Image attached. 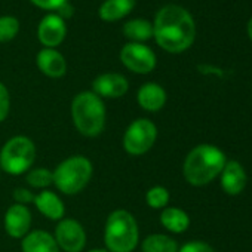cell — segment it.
<instances>
[{"label":"cell","instance_id":"obj_1","mask_svg":"<svg viewBox=\"0 0 252 252\" xmlns=\"http://www.w3.org/2000/svg\"><path fill=\"white\" fill-rule=\"evenodd\" d=\"M153 37L169 54L187 51L196 39V23L191 14L180 5L162 6L153 23Z\"/></svg>","mask_w":252,"mask_h":252},{"label":"cell","instance_id":"obj_2","mask_svg":"<svg viewBox=\"0 0 252 252\" xmlns=\"http://www.w3.org/2000/svg\"><path fill=\"white\" fill-rule=\"evenodd\" d=\"M227 162L225 153L212 144H199L184 159L183 174L189 184L203 187L217 180Z\"/></svg>","mask_w":252,"mask_h":252},{"label":"cell","instance_id":"obj_3","mask_svg":"<svg viewBox=\"0 0 252 252\" xmlns=\"http://www.w3.org/2000/svg\"><path fill=\"white\" fill-rule=\"evenodd\" d=\"M71 119L76 129L88 138L101 135L105 128L107 111L102 98L92 91L79 92L71 101Z\"/></svg>","mask_w":252,"mask_h":252},{"label":"cell","instance_id":"obj_4","mask_svg":"<svg viewBox=\"0 0 252 252\" xmlns=\"http://www.w3.org/2000/svg\"><path fill=\"white\" fill-rule=\"evenodd\" d=\"M140 240L135 217L126 209L113 211L104 227V243L108 252H132Z\"/></svg>","mask_w":252,"mask_h":252},{"label":"cell","instance_id":"obj_5","mask_svg":"<svg viewBox=\"0 0 252 252\" xmlns=\"http://www.w3.org/2000/svg\"><path fill=\"white\" fill-rule=\"evenodd\" d=\"M94 174L92 162L80 155L70 156L64 159L54 171V184L64 194H77L80 193Z\"/></svg>","mask_w":252,"mask_h":252},{"label":"cell","instance_id":"obj_6","mask_svg":"<svg viewBox=\"0 0 252 252\" xmlns=\"http://www.w3.org/2000/svg\"><path fill=\"white\" fill-rule=\"evenodd\" d=\"M36 160V146L24 135L9 138L0 150V171L9 175H21L32 169Z\"/></svg>","mask_w":252,"mask_h":252},{"label":"cell","instance_id":"obj_7","mask_svg":"<svg viewBox=\"0 0 252 252\" xmlns=\"http://www.w3.org/2000/svg\"><path fill=\"white\" fill-rule=\"evenodd\" d=\"M158 140V126L146 117L134 120L125 131L123 149L131 156L146 155Z\"/></svg>","mask_w":252,"mask_h":252},{"label":"cell","instance_id":"obj_8","mask_svg":"<svg viewBox=\"0 0 252 252\" xmlns=\"http://www.w3.org/2000/svg\"><path fill=\"white\" fill-rule=\"evenodd\" d=\"M122 64L137 74H149L156 68L158 58L152 48L144 43L129 42L120 51Z\"/></svg>","mask_w":252,"mask_h":252},{"label":"cell","instance_id":"obj_9","mask_svg":"<svg viewBox=\"0 0 252 252\" xmlns=\"http://www.w3.org/2000/svg\"><path fill=\"white\" fill-rule=\"evenodd\" d=\"M54 237L64 252H82L86 245V231L83 225L73 218L60 220Z\"/></svg>","mask_w":252,"mask_h":252},{"label":"cell","instance_id":"obj_10","mask_svg":"<svg viewBox=\"0 0 252 252\" xmlns=\"http://www.w3.org/2000/svg\"><path fill=\"white\" fill-rule=\"evenodd\" d=\"M67 34V26L65 21L58 17L57 14H48L42 18L37 27V37L39 42L45 48L55 49L60 46Z\"/></svg>","mask_w":252,"mask_h":252},{"label":"cell","instance_id":"obj_11","mask_svg":"<svg viewBox=\"0 0 252 252\" xmlns=\"http://www.w3.org/2000/svg\"><path fill=\"white\" fill-rule=\"evenodd\" d=\"M129 89V82L123 74L119 73H104L94 79L92 92L99 98L116 99L123 96Z\"/></svg>","mask_w":252,"mask_h":252},{"label":"cell","instance_id":"obj_12","mask_svg":"<svg viewBox=\"0 0 252 252\" xmlns=\"http://www.w3.org/2000/svg\"><path fill=\"white\" fill-rule=\"evenodd\" d=\"M3 225L6 233L14 239H23L29 234L32 227V212L29 206L18 203L11 205L5 214Z\"/></svg>","mask_w":252,"mask_h":252},{"label":"cell","instance_id":"obj_13","mask_svg":"<svg viewBox=\"0 0 252 252\" xmlns=\"http://www.w3.org/2000/svg\"><path fill=\"white\" fill-rule=\"evenodd\" d=\"M221 187L228 196L240 194L248 183V175L243 165L237 160H227L220 175Z\"/></svg>","mask_w":252,"mask_h":252},{"label":"cell","instance_id":"obj_14","mask_svg":"<svg viewBox=\"0 0 252 252\" xmlns=\"http://www.w3.org/2000/svg\"><path fill=\"white\" fill-rule=\"evenodd\" d=\"M36 64L39 70L52 79H60L67 73V63L61 52L51 48H43L36 57Z\"/></svg>","mask_w":252,"mask_h":252},{"label":"cell","instance_id":"obj_15","mask_svg":"<svg viewBox=\"0 0 252 252\" xmlns=\"http://www.w3.org/2000/svg\"><path fill=\"white\" fill-rule=\"evenodd\" d=\"M166 99H168L166 91L159 83L155 82L144 83L137 94V101L140 107L150 113H156L162 110L166 104Z\"/></svg>","mask_w":252,"mask_h":252},{"label":"cell","instance_id":"obj_16","mask_svg":"<svg viewBox=\"0 0 252 252\" xmlns=\"http://www.w3.org/2000/svg\"><path fill=\"white\" fill-rule=\"evenodd\" d=\"M33 203L37 208V211L49 220L60 221L64 218L65 206H64V202L61 200V197L55 191H51V190L40 191L39 194L34 196Z\"/></svg>","mask_w":252,"mask_h":252},{"label":"cell","instance_id":"obj_17","mask_svg":"<svg viewBox=\"0 0 252 252\" xmlns=\"http://www.w3.org/2000/svg\"><path fill=\"white\" fill-rule=\"evenodd\" d=\"M23 252H61L55 237L45 230H34L21 239Z\"/></svg>","mask_w":252,"mask_h":252},{"label":"cell","instance_id":"obj_18","mask_svg":"<svg viewBox=\"0 0 252 252\" xmlns=\"http://www.w3.org/2000/svg\"><path fill=\"white\" fill-rule=\"evenodd\" d=\"M135 6V0H104L99 6V18L105 23H116L128 17Z\"/></svg>","mask_w":252,"mask_h":252},{"label":"cell","instance_id":"obj_19","mask_svg":"<svg viewBox=\"0 0 252 252\" xmlns=\"http://www.w3.org/2000/svg\"><path fill=\"white\" fill-rule=\"evenodd\" d=\"M160 224L174 234H181L190 227V217L186 211L175 206H166L160 214Z\"/></svg>","mask_w":252,"mask_h":252},{"label":"cell","instance_id":"obj_20","mask_svg":"<svg viewBox=\"0 0 252 252\" xmlns=\"http://www.w3.org/2000/svg\"><path fill=\"white\" fill-rule=\"evenodd\" d=\"M123 34L131 42L143 43L153 37V24L143 18L129 20L123 26Z\"/></svg>","mask_w":252,"mask_h":252},{"label":"cell","instance_id":"obj_21","mask_svg":"<svg viewBox=\"0 0 252 252\" xmlns=\"http://www.w3.org/2000/svg\"><path fill=\"white\" fill-rule=\"evenodd\" d=\"M143 252H178V243L174 237L162 233L149 234L141 243Z\"/></svg>","mask_w":252,"mask_h":252},{"label":"cell","instance_id":"obj_22","mask_svg":"<svg viewBox=\"0 0 252 252\" xmlns=\"http://www.w3.org/2000/svg\"><path fill=\"white\" fill-rule=\"evenodd\" d=\"M26 181L33 189L46 190L51 184H54V175H52V171L46 168H34L27 172Z\"/></svg>","mask_w":252,"mask_h":252},{"label":"cell","instance_id":"obj_23","mask_svg":"<svg viewBox=\"0 0 252 252\" xmlns=\"http://www.w3.org/2000/svg\"><path fill=\"white\" fill-rule=\"evenodd\" d=\"M169 190L163 186H155L146 193V202L152 209H165L169 203Z\"/></svg>","mask_w":252,"mask_h":252},{"label":"cell","instance_id":"obj_24","mask_svg":"<svg viewBox=\"0 0 252 252\" xmlns=\"http://www.w3.org/2000/svg\"><path fill=\"white\" fill-rule=\"evenodd\" d=\"M20 32V23L15 17H0V43H8L17 37Z\"/></svg>","mask_w":252,"mask_h":252},{"label":"cell","instance_id":"obj_25","mask_svg":"<svg viewBox=\"0 0 252 252\" xmlns=\"http://www.w3.org/2000/svg\"><path fill=\"white\" fill-rule=\"evenodd\" d=\"M9 108H11V95L8 88L0 82V123H2L8 114H9Z\"/></svg>","mask_w":252,"mask_h":252},{"label":"cell","instance_id":"obj_26","mask_svg":"<svg viewBox=\"0 0 252 252\" xmlns=\"http://www.w3.org/2000/svg\"><path fill=\"white\" fill-rule=\"evenodd\" d=\"M178 252H215L214 248L202 240H191L178 248Z\"/></svg>","mask_w":252,"mask_h":252},{"label":"cell","instance_id":"obj_27","mask_svg":"<svg viewBox=\"0 0 252 252\" xmlns=\"http://www.w3.org/2000/svg\"><path fill=\"white\" fill-rule=\"evenodd\" d=\"M34 196H36V194H34L32 190L26 189V187H18V189H15L14 193H12V197H14L15 203H18V205H26V206H27L29 203H33Z\"/></svg>","mask_w":252,"mask_h":252},{"label":"cell","instance_id":"obj_28","mask_svg":"<svg viewBox=\"0 0 252 252\" xmlns=\"http://www.w3.org/2000/svg\"><path fill=\"white\" fill-rule=\"evenodd\" d=\"M68 0H32V3L45 11H58L63 5H65Z\"/></svg>","mask_w":252,"mask_h":252},{"label":"cell","instance_id":"obj_29","mask_svg":"<svg viewBox=\"0 0 252 252\" xmlns=\"http://www.w3.org/2000/svg\"><path fill=\"white\" fill-rule=\"evenodd\" d=\"M74 14V9H73V6L67 2L65 5H63L58 11H57V15L58 17H61L63 20H67V18H70L71 15Z\"/></svg>","mask_w":252,"mask_h":252},{"label":"cell","instance_id":"obj_30","mask_svg":"<svg viewBox=\"0 0 252 252\" xmlns=\"http://www.w3.org/2000/svg\"><path fill=\"white\" fill-rule=\"evenodd\" d=\"M246 30H248V36H249V39H251V42H252V17H251L249 21H248Z\"/></svg>","mask_w":252,"mask_h":252},{"label":"cell","instance_id":"obj_31","mask_svg":"<svg viewBox=\"0 0 252 252\" xmlns=\"http://www.w3.org/2000/svg\"><path fill=\"white\" fill-rule=\"evenodd\" d=\"M88 252H108V251L105 248H94V249H91Z\"/></svg>","mask_w":252,"mask_h":252}]
</instances>
